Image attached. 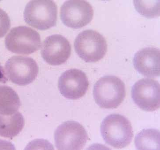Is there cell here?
<instances>
[{"instance_id": "1", "label": "cell", "mask_w": 160, "mask_h": 150, "mask_svg": "<svg viewBox=\"0 0 160 150\" xmlns=\"http://www.w3.org/2000/svg\"><path fill=\"white\" fill-rule=\"evenodd\" d=\"M101 133L105 142L116 148H123L131 143L134 137L130 121L119 114L108 115L101 125Z\"/></svg>"}, {"instance_id": "2", "label": "cell", "mask_w": 160, "mask_h": 150, "mask_svg": "<svg viewBox=\"0 0 160 150\" xmlns=\"http://www.w3.org/2000/svg\"><path fill=\"white\" fill-rule=\"evenodd\" d=\"M93 96L100 107L117 108L125 99V84L117 76L106 75L100 78L94 85Z\"/></svg>"}, {"instance_id": "3", "label": "cell", "mask_w": 160, "mask_h": 150, "mask_svg": "<svg viewBox=\"0 0 160 150\" xmlns=\"http://www.w3.org/2000/svg\"><path fill=\"white\" fill-rule=\"evenodd\" d=\"M24 21L32 27L46 30L55 26L58 18V7L52 1H32L23 13Z\"/></svg>"}, {"instance_id": "4", "label": "cell", "mask_w": 160, "mask_h": 150, "mask_svg": "<svg viewBox=\"0 0 160 150\" xmlns=\"http://www.w3.org/2000/svg\"><path fill=\"white\" fill-rule=\"evenodd\" d=\"M74 48L78 56L87 62L101 60L107 51V43L103 36L93 30H86L79 33L74 42Z\"/></svg>"}, {"instance_id": "5", "label": "cell", "mask_w": 160, "mask_h": 150, "mask_svg": "<svg viewBox=\"0 0 160 150\" xmlns=\"http://www.w3.org/2000/svg\"><path fill=\"white\" fill-rule=\"evenodd\" d=\"M6 48L14 53L29 55L37 51L41 46L39 33L25 26L13 28L5 39Z\"/></svg>"}, {"instance_id": "6", "label": "cell", "mask_w": 160, "mask_h": 150, "mask_svg": "<svg viewBox=\"0 0 160 150\" xmlns=\"http://www.w3.org/2000/svg\"><path fill=\"white\" fill-rule=\"evenodd\" d=\"M6 75L10 81L19 86L29 85L38 76L39 68L37 62L30 57L13 56L5 65Z\"/></svg>"}, {"instance_id": "7", "label": "cell", "mask_w": 160, "mask_h": 150, "mask_svg": "<svg viewBox=\"0 0 160 150\" xmlns=\"http://www.w3.org/2000/svg\"><path fill=\"white\" fill-rule=\"evenodd\" d=\"M88 140V133L81 124L75 121L62 123L54 133L56 148L58 150H81Z\"/></svg>"}, {"instance_id": "8", "label": "cell", "mask_w": 160, "mask_h": 150, "mask_svg": "<svg viewBox=\"0 0 160 150\" xmlns=\"http://www.w3.org/2000/svg\"><path fill=\"white\" fill-rule=\"evenodd\" d=\"M131 93L134 103L142 110L153 112L159 108L160 85L155 80H139L133 85Z\"/></svg>"}, {"instance_id": "9", "label": "cell", "mask_w": 160, "mask_h": 150, "mask_svg": "<svg viewBox=\"0 0 160 150\" xmlns=\"http://www.w3.org/2000/svg\"><path fill=\"white\" fill-rule=\"evenodd\" d=\"M94 12L91 4L85 1H67L60 10L61 20L65 25L80 29L91 22Z\"/></svg>"}, {"instance_id": "10", "label": "cell", "mask_w": 160, "mask_h": 150, "mask_svg": "<svg viewBox=\"0 0 160 150\" xmlns=\"http://www.w3.org/2000/svg\"><path fill=\"white\" fill-rule=\"evenodd\" d=\"M89 81L86 74L77 69L65 71L58 80V88L64 98L77 100L83 97L88 91Z\"/></svg>"}, {"instance_id": "11", "label": "cell", "mask_w": 160, "mask_h": 150, "mask_svg": "<svg viewBox=\"0 0 160 150\" xmlns=\"http://www.w3.org/2000/svg\"><path fill=\"white\" fill-rule=\"evenodd\" d=\"M71 54V46L66 38L53 35L46 38L42 45L41 55L48 64L58 66L65 63Z\"/></svg>"}, {"instance_id": "12", "label": "cell", "mask_w": 160, "mask_h": 150, "mask_svg": "<svg viewBox=\"0 0 160 150\" xmlns=\"http://www.w3.org/2000/svg\"><path fill=\"white\" fill-rule=\"evenodd\" d=\"M134 67L139 74L147 77L160 76V50L147 47L138 51L133 59Z\"/></svg>"}, {"instance_id": "13", "label": "cell", "mask_w": 160, "mask_h": 150, "mask_svg": "<svg viewBox=\"0 0 160 150\" xmlns=\"http://www.w3.org/2000/svg\"><path fill=\"white\" fill-rule=\"evenodd\" d=\"M24 117L20 112L10 115H0V136L12 139L22 131Z\"/></svg>"}, {"instance_id": "14", "label": "cell", "mask_w": 160, "mask_h": 150, "mask_svg": "<svg viewBox=\"0 0 160 150\" xmlns=\"http://www.w3.org/2000/svg\"><path fill=\"white\" fill-rule=\"evenodd\" d=\"M21 106L20 98L14 90L9 86H0V115L14 114Z\"/></svg>"}, {"instance_id": "15", "label": "cell", "mask_w": 160, "mask_h": 150, "mask_svg": "<svg viewBox=\"0 0 160 150\" xmlns=\"http://www.w3.org/2000/svg\"><path fill=\"white\" fill-rule=\"evenodd\" d=\"M137 149H160V132L152 128L145 129L136 135L135 140Z\"/></svg>"}, {"instance_id": "16", "label": "cell", "mask_w": 160, "mask_h": 150, "mask_svg": "<svg viewBox=\"0 0 160 150\" xmlns=\"http://www.w3.org/2000/svg\"><path fill=\"white\" fill-rule=\"evenodd\" d=\"M134 5L137 11L145 17L153 18L160 15V2L158 1H135Z\"/></svg>"}, {"instance_id": "17", "label": "cell", "mask_w": 160, "mask_h": 150, "mask_svg": "<svg viewBox=\"0 0 160 150\" xmlns=\"http://www.w3.org/2000/svg\"><path fill=\"white\" fill-rule=\"evenodd\" d=\"M10 18L5 11L0 8V38L4 37L10 29Z\"/></svg>"}, {"instance_id": "18", "label": "cell", "mask_w": 160, "mask_h": 150, "mask_svg": "<svg viewBox=\"0 0 160 150\" xmlns=\"http://www.w3.org/2000/svg\"><path fill=\"white\" fill-rule=\"evenodd\" d=\"M8 82V78L6 77L5 71L3 67L0 64V83H5Z\"/></svg>"}]
</instances>
